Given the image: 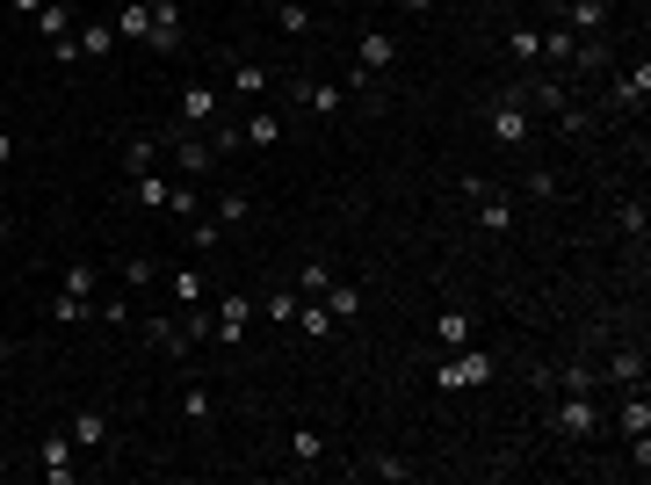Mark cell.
Returning a JSON list of instances; mask_svg holds the SVG:
<instances>
[{"mask_svg": "<svg viewBox=\"0 0 651 485\" xmlns=\"http://www.w3.org/2000/svg\"><path fill=\"white\" fill-rule=\"evenodd\" d=\"M492 377H500V355H492V348H456L442 370H434V384H442V391H478V384H492Z\"/></svg>", "mask_w": 651, "mask_h": 485, "instance_id": "obj_1", "label": "cell"}, {"mask_svg": "<svg viewBox=\"0 0 651 485\" xmlns=\"http://www.w3.org/2000/svg\"><path fill=\"white\" fill-rule=\"evenodd\" d=\"M485 131L500 138V145H529V138H536V124H529V102H521V95L492 102V109H485Z\"/></svg>", "mask_w": 651, "mask_h": 485, "instance_id": "obj_2", "label": "cell"}, {"mask_svg": "<svg viewBox=\"0 0 651 485\" xmlns=\"http://www.w3.org/2000/svg\"><path fill=\"white\" fill-rule=\"evenodd\" d=\"M290 102H297V109H312V116H340V109H348V95H340L333 80H312V73H297V80H290Z\"/></svg>", "mask_w": 651, "mask_h": 485, "instance_id": "obj_3", "label": "cell"}, {"mask_svg": "<svg viewBox=\"0 0 651 485\" xmlns=\"http://www.w3.org/2000/svg\"><path fill=\"white\" fill-rule=\"evenodd\" d=\"M37 464H44V478H51V485H73V478H80V442H73V435H44Z\"/></svg>", "mask_w": 651, "mask_h": 485, "instance_id": "obj_4", "label": "cell"}, {"mask_svg": "<svg viewBox=\"0 0 651 485\" xmlns=\"http://www.w3.org/2000/svg\"><path fill=\"white\" fill-rule=\"evenodd\" d=\"M550 420H557V435H572V442H586V435L601 428V406L586 399V391H572V399H557V413H550Z\"/></svg>", "mask_w": 651, "mask_h": 485, "instance_id": "obj_5", "label": "cell"}, {"mask_svg": "<svg viewBox=\"0 0 651 485\" xmlns=\"http://www.w3.org/2000/svg\"><path fill=\"white\" fill-rule=\"evenodd\" d=\"M246 326H254V297H239V290H232L225 305H217L210 333H217V341H232V348H239V341H246Z\"/></svg>", "mask_w": 651, "mask_h": 485, "instance_id": "obj_6", "label": "cell"}, {"mask_svg": "<svg viewBox=\"0 0 651 485\" xmlns=\"http://www.w3.org/2000/svg\"><path fill=\"white\" fill-rule=\"evenodd\" d=\"M471 203H478V225H485V232H514V196H507V189H492V181H485Z\"/></svg>", "mask_w": 651, "mask_h": 485, "instance_id": "obj_7", "label": "cell"}, {"mask_svg": "<svg viewBox=\"0 0 651 485\" xmlns=\"http://www.w3.org/2000/svg\"><path fill=\"white\" fill-rule=\"evenodd\" d=\"M152 8V37H145V51H174L181 44V8L174 0H145Z\"/></svg>", "mask_w": 651, "mask_h": 485, "instance_id": "obj_8", "label": "cell"}, {"mask_svg": "<svg viewBox=\"0 0 651 485\" xmlns=\"http://www.w3.org/2000/svg\"><path fill=\"white\" fill-rule=\"evenodd\" d=\"M217 109H225V95H217L210 80H196V87H181V124H210Z\"/></svg>", "mask_w": 651, "mask_h": 485, "instance_id": "obj_9", "label": "cell"}, {"mask_svg": "<svg viewBox=\"0 0 651 485\" xmlns=\"http://www.w3.org/2000/svg\"><path fill=\"white\" fill-rule=\"evenodd\" d=\"M355 58H362V73H384L391 58H398V37H391V29H362V44H355Z\"/></svg>", "mask_w": 651, "mask_h": 485, "instance_id": "obj_10", "label": "cell"}, {"mask_svg": "<svg viewBox=\"0 0 651 485\" xmlns=\"http://www.w3.org/2000/svg\"><path fill=\"white\" fill-rule=\"evenodd\" d=\"M615 102H623V109H637V116H644V102H651V66H644V58H637V66H630V73H615Z\"/></svg>", "mask_w": 651, "mask_h": 485, "instance_id": "obj_11", "label": "cell"}, {"mask_svg": "<svg viewBox=\"0 0 651 485\" xmlns=\"http://www.w3.org/2000/svg\"><path fill=\"white\" fill-rule=\"evenodd\" d=\"M145 333H152V341H160L174 362H189V355H196V333H189V326H174V319H145Z\"/></svg>", "mask_w": 651, "mask_h": 485, "instance_id": "obj_12", "label": "cell"}, {"mask_svg": "<svg viewBox=\"0 0 651 485\" xmlns=\"http://www.w3.org/2000/svg\"><path fill=\"white\" fill-rule=\"evenodd\" d=\"M167 153H174V167H181V174H210V160H217L203 138H174V131H167Z\"/></svg>", "mask_w": 651, "mask_h": 485, "instance_id": "obj_13", "label": "cell"}, {"mask_svg": "<svg viewBox=\"0 0 651 485\" xmlns=\"http://www.w3.org/2000/svg\"><path fill=\"white\" fill-rule=\"evenodd\" d=\"M160 145H167V138H152V131L123 138V174H152V160H160Z\"/></svg>", "mask_w": 651, "mask_h": 485, "instance_id": "obj_14", "label": "cell"}, {"mask_svg": "<svg viewBox=\"0 0 651 485\" xmlns=\"http://www.w3.org/2000/svg\"><path fill=\"white\" fill-rule=\"evenodd\" d=\"M319 457H326V435L319 428H290V464L297 471H319Z\"/></svg>", "mask_w": 651, "mask_h": 485, "instance_id": "obj_15", "label": "cell"}, {"mask_svg": "<svg viewBox=\"0 0 651 485\" xmlns=\"http://www.w3.org/2000/svg\"><path fill=\"white\" fill-rule=\"evenodd\" d=\"M615 428H623L630 442H637V435H651V399H644V391H630V399L615 406Z\"/></svg>", "mask_w": 651, "mask_h": 485, "instance_id": "obj_16", "label": "cell"}, {"mask_svg": "<svg viewBox=\"0 0 651 485\" xmlns=\"http://www.w3.org/2000/svg\"><path fill=\"white\" fill-rule=\"evenodd\" d=\"M565 66H579V73H615V51H608L601 37H586V44H572Z\"/></svg>", "mask_w": 651, "mask_h": 485, "instance_id": "obj_17", "label": "cell"}, {"mask_svg": "<svg viewBox=\"0 0 651 485\" xmlns=\"http://www.w3.org/2000/svg\"><path fill=\"white\" fill-rule=\"evenodd\" d=\"M167 290H174V305H203V268H167Z\"/></svg>", "mask_w": 651, "mask_h": 485, "instance_id": "obj_18", "label": "cell"}, {"mask_svg": "<svg viewBox=\"0 0 651 485\" xmlns=\"http://www.w3.org/2000/svg\"><path fill=\"white\" fill-rule=\"evenodd\" d=\"M275 138H283V116H246L239 124V145H254V153H268Z\"/></svg>", "mask_w": 651, "mask_h": 485, "instance_id": "obj_19", "label": "cell"}, {"mask_svg": "<svg viewBox=\"0 0 651 485\" xmlns=\"http://www.w3.org/2000/svg\"><path fill=\"white\" fill-rule=\"evenodd\" d=\"M565 15H572V37L586 29V37H601V22H608V0H565Z\"/></svg>", "mask_w": 651, "mask_h": 485, "instance_id": "obj_20", "label": "cell"}, {"mask_svg": "<svg viewBox=\"0 0 651 485\" xmlns=\"http://www.w3.org/2000/svg\"><path fill=\"white\" fill-rule=\"evenodd\" d=\"M29 22H37V29H44L51 44H58V37H73V8H66V0H44V8L29 15Z\"/></svg>", "mask_w": 651, "mask_h": 485, "instance_id": "obj_21", "label": "cell"}, {"mask_svg": "<svg viewBox=\"0 0 651 485\" xmlns=\"http://www.w3.org/2000/svg\"><path fill=\"white\" fill-rule=\"evenodd\" d=\"M58 290H73V297H95V290H102V268H95V261H66V276H58Z\"/></svg>", "mask_w": 651, "mask_h": 485, "instance_id": "obj_22", "label": "cell"}, {"mask_svg": "<svg viewBox=\"0 0 651 485\" xmlns=\"http://www.w3.org/2000/svg\"><path fill=\"white\" fill-rule=\"evenodd\" d=\"M73 442H80V449H102V442H109V420H102L95 406H80V413H73Z\"/></svg>", "mask_w": 651, "mask_h": 485, "instance_id": "obj_23", "label": "cell"}, {"mask_svg": "<svg viewBox=\"0 0 651 485\" xmlns=\"http://www.w3.org/2000/svg\"><path fill=\"white\" fill-rule=\"evenodd\" d=\"M51 319H58V326H80V319H95V297H73V290H58V297H51Z\"/></svg>", "mask_w": 651, "mask_h": 485, "instance_id": "obj_24", "label": "cell"}, {"mask_svg": "<svg viewBox=\"0 0 651 485\" xmlns=\"http://www.w3.org/2000/svg\"><path fill=\"white\" fill-rule=\"evenodd\" d=\"M210 218H217V225L232 232V225H246V218H254V196H239V189H225V196H217V210H210Z\"/></svg>", "mask_w": 651, "mask_h": 485, "instance_id": "obj_25", "label": "cell"}, {"mask_svg": "<svg viewBox=\"0 0 651 485\" xmlns=\"http://www.w3.org/2000/svg\"><path fill=\"white\" fill-rule=\"evenodd\" d=\"M434 341H442V348H471V312H442V319H434Z\"/></svg>", "mask_w": 651, "mask_h": 485, "instance_id": "obj_26", "label": "cell"}, {"mask_svg": "<svg viewBox=\"0 0 651 485\" xmlns=\"http://www.w3.org/2000/svg\"><path fill=\"white\" fill-rule=\"evenodd\" d=\"M116 37H131V44H145V37H152V8H145V0H131V8L116 15Z\"/></svg>", "mask_w": 651, "mask_h": 485, "instance_id": "obj_27", "label": "cell"}, {"mask_svg": "<svg viewBox=\"0 0 651 485\" xmlns=\"http://www.w3.org/2000/svg\"><path fill=\"white\" fill-rule=\"evenodd\" d=\"M73 44H80V58H109V44H116V29H109V22H87V29H80Z\"/></svg>", "mask_w": 651, "mask_h": 485, "instance_id": "obj_28", "label": "cell"}, {"mask_svg": "<svg viewBox=\"0 0 651 485\" xmlns=\"http://www.w3.org/2000/svg\"><path fill=\"white\" fill-rule=\"evenodd\" d=\"M131 196L145 210H167V174H131Z\"/></svg>", "mask_w": 651, "mask_h": 485, "instance_id": "obj_29", "label": "cell"}, {"mask_svg": "<svg viewBox=\"0 0 651 485\" xmlns=\"http://www.w3.org/2000/svg\"><path fill=\"white\" fill-rule=\"evenodd\" d=\"M268 87V66H254V58H239L232 66V95H261Z\"/></svg>", "mask_w": 651, "mask_h": 485, "instance_id": "obj_30", "label": "cell"}, {"mask_svg": "<svg viewBox=\"0 0 651 485\" xmlns=\"http://www.w3.org/2000/svg\"><path fill=\"white\" fill-rule=\"evenodd\" d=\"M326 312H333V319H362V290L333 283V290H326Z\"/></svg>", "mask_w": 651, "mask_h": 485, "instance_id": "obj_31", "label": "cell"}, {"mask_svg": "<svg viewBox=\"0 0 651 485\" xmlns=\"http://www.w3.org/2000/svg\"><path fill=\"white\" fill-rule=\"evenodd\" d=\"M210 413H217V406H210V391H203V384H189V391H181V420H189V428H203Z\"/></svg>", "mask_w": 651, "mask_h": 485, "instance_id": "obj_32", "label": "cell"}, {"mask_svg": "<svg viewBox=\"0 0 651 485\" xmlns=\"http://www.w3.org/2000/svg\"><path fill=\"white\" fill-rule=\"evenodd\" d=\"M608 377L615 384H644V348H623V355L608 362Z\"/></svg>", "mask_w": 651, "mask_h": 485, "instance_id": "obj_33", "label": "cell"}, {"mask_svg": "<svg viewBox=\"0 0 651 485\" xmlns=\"http://www.w3.org/2000/svg\"><path fill=\"white\" fill-rule=\"evenodd\" d=\"M297 326H304V333H312V341H326V333H333L340 319H333L326 305H297Z\"/></svg>", "mask_w": 651, "mask_h": 485, "instance_id": "obj_34", "label": "cell"}, {"mask_svg": "<svg viewBox=\"0 0 651 485\" xmlns=\"http://www.w3.org/2000/svg\"><path fill=\"white\" fill-rule=\"evenodd\" d=\"M275 22H283V37H312V8H297V0H283Z\"/></svg>", "mask_w": 651, "mask_h": 485, "instance_id": "obj_35", "label": "cell"}, {"mask_svg": "<svg viewBox=\"0 0 651 485\" xmlns=\"http://www.w3.org/2000/svg\"><path fill=\"white\" fill-rule=\"evenodd\" d=\"M297 290L326 297V290H333V268H326V261H304V268H297Z\"/></svg>", "mask_w": 651, "mask_h": 485, "instance_id": "obj_36", "label": "cell"}, {"mask_svg": "<svg viewBox=\"0 0 651 485\" xmlns=\"http://www.w3.org/2000/svg\"><path fill=\"white\" fill-rule=\"evenodd\" d=\"M217 239H225V225H217V218H189V247H196V254H210Z\"/></svg>", "mask_w": 651, "mask_h": 485, "instance_id": "obj_37", "label": "cell"}, {"mask_svg": "<svg viewBox=\"0 0 651 485\" xmlns=\"http://www.w3.org/2000/svg\"><path fill=\"white\" fill-rule=\"evenodd\" d=\"M507 51H514V58H536V51H543V29H529V22H514V37H507Z\"/></svg>", "mask_w": 651, "mask_h": 485, "instance_id": "obj_38", "label": "cell"}, {"mask_svg": "<svg viewBox=\"0 0 651 485\" xmlns=\"http://www.w3.org/2000/svg\"><path fill=\"white\" fill-rule=\"evenodd\" d=\"M167 210L189 225V218H203V196H196V189H167Z\"/></svg>", "mask_w": 651, "mask_h": 485, "instance_id": "obj_39", "label": "cell"}, {"mask_svg": "<svg viewBox=\"0 0 651 485\" xmlns=\"http://www.w3.org/2000/svg\"><path fill=\"white\" fill-rule=\"evenodd\" d=\"M362 471H369V478H384V485H398V478H413V464H398V457H369Z\"/></svg>", "mask_w": 651, "mask_h": 485, "instance_id": "obj_40", "label": "cell"}, {"mask_svg": "<svg viewBox=\"0 0 651 485\" xmlns=\"http://www.w3.org/2000/svg\"><path fill=\"white\" fill-rule=\"evenodd\" d=\"M261 312H268L275 326H290V319H297V290H275V297H268V305H261Z\"/></svg>", "mask_w": 651, "mask_h": 485, "instance_id": "obj_41", "label": "cell"}, {"mask_svg": "<svg viewBox=\"0 0 651 485\" xmlns=\"http://www.w3.org/2000/svg\"><path fill=\"white\" fill-rule=\"evenodd\" d=\"M152 276H160V261H152V254H131V261H123V283H152Z\"/></svg>", "mask_w": 651, "mask_h": 485, "instance_id": "obj_42", "label": "cell"}, {"mask_svg": "<svg viewBox=\"0 0 651 485\" xmlns=\"http://www.w3.org/2000/svg\"><path fill=\"white\" fill-rule=\"evenodd\" d=\"M572 44H579L572 29H550V37H543V58H557V66H565V58H572Z\"/></svg>", "mask_w": 651, "mask_h": 485, "instance_id": "obj_43", "label": "cell"}, {"mask_svg": "<svg viewBox=\"0 0 651 485\" xmlns=\"http://www.w3.org/2000/svg\"><path fill=\"white\" fill-rule=\"evenodd\" d=\"M557 189H565V181H557V174H550V167H543V174H529V196H536V203H550V196H557Z\"/></svg>", "mask_w": 651, "mask_h": 485, "instance_id": "obj_44", "label": "cell"}, {"mask_svg": "<svg viewBox=\"0 0 651 485\" xmlns=\"http://www.w3.org/2000/svg\"><path fill=\"white\" fill-rule=\"evenodd\" d=\"M15 153H22V145H15V131H0V174L15 167Z\"/></svg>", "mask_w": 651, "mask_h": 485, "instance_id": "obj_45", "label": "cell"}, {"mask_svg": "<svg viewBox=\"0 0 651 485\" xmlns=\"http://www.w3.org/2000/svg\"><path fill=\"white\" fill-rule=\"evenodd\" d=\"M8 8H15V15H37V8H44V0H8Z\"/></svg>", "mask_w": 651, "mask_h": 485, "instance_id": "obj_46", "label": "cell"}, {"mask_svg": "<svg viewBox=\"0 0 651 485\" xmlns=\"http://www.w3.org/2000/svg\"><path fill=\"white\" fill-rule=\"evenodd\" d=\"M406 15H434V0H406Z\"/></svg>", "mask_w": 651, "mask_h": 485, "instance_id": "obj_47", "label": "cell"}, {"mask_svg": "<svg viewBox=\"0 0 651 485\" xmlns=\"http://www.w3.org/2000/svg\"><path fill=\"white\" fill-rule=\"evenodd\" d=\"M8 355H15V348H8V333H0V362H8Z\"/></svg>", "mask_w": 651, "mask_h": 485, "instance_id": "obj_48", "label": "cell"}, {"mask_svg": "<svg viewBox=\"0 0 651 485\" xmlns=\"http://www.w3.org/2000/svg\"><path fill=\"white\" fill-rule=\"evenodd\" d=\"M492 8H521V0H492Z\"/></svg>", "mask_w": 651, "mask_h": 485, "instance_id": "obj_49", "label": "cell"}, {"mask_svg": "<svg viewBox=\"0 0 651 485\" xmlns=\"http://www.w3.org/2000/svg\"><path fill=\"white\" fill-rule=\"evenodd\" d=\"M0 239H8V210H0Z\"/></svg>", "mask_w": 651, "mask_h": 485, "instance_id": "obj_50", "label": "cell"}, {"mask_svg": "<svg viewBox=\"0 0 651 485\" xmlns=\"http://www.w3.org/2000/svg\"><path fill=\"white\" fill-rule=\"evenodd\" d=\"M268 8H283V0H268Z\"/></svg>", "mask_w": 651, "mask_h": 485, "instance_id": "obj_51", "label": "cell"}]
</instances>
